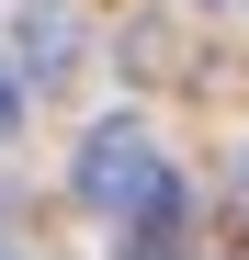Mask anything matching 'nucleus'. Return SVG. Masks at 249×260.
<instances>
[{
	"label": "nucleus",
	"instance_id": "nucleus-1",
	"mask_svg": "<svg viewBox=\"0 0 249 260\" xmlns=\"http://www.w3.org/2000/svg\"><path fill=\"white\" fill-rule=\"evenodd\" d=\"M68 181H79V204H91V215H136L159 181H170V158H159V136H147L136 113H102L91 136H79Z\"/></svg>",
	"mask_w": 249,
	"mask_h": 260
},
{
	"label": "nucleus",
	"instance_id": "nucleus-2",
	"mask_svg": "<svg viewBox=\"0 0 249 260\" xmlns=\"http://www.w3.org/2000/svg\"><path fill=\"white\" fill-rule=\"evenodd\" d=\"M68 68H79V12H68V0H34L23 34H12V79H23V91H57Z\"/></svg>",
	"mask_w": 249,
	"mask_h": 260
},
{
	"label": "nucleus",
	"instance_id": "nucleus-3",
	"mask_svg": "<svg viewBox=\"0 0 249 260\" xmlns=\"http://www.w3.org/2000/svg\"><path fill=\"white\" fill-rule=\"evenodd\" d=\"M124 260H193V192H181V170L124 215Z\"/></svg>",
	"mask_w": 249,
	"mask_h": 260
},
{
	"label": "nucleus",
	"instance_id": "nucleus-4",
	"mask_svg": "<svg viewBox=\"0 0 249 260\" xmlns=\"http://www.w3.org/2000/svg\"><path fill=\"white\" fill-rule=\"evenodd\" d=\"M12 124H23V79L0 68V136H12Z\"/></svg>",
	"mask_w": 249,
	"mask_h": 260
},
{
	"label": "nucleus",
	"instance_id": "nucleus-5",
	"mask_svg": "<svg viewBox=\"0 0 249 260\" xmlns=\"http://www.w3.org/2000/svg\"><path fill=\"white\" fill-rule=\"evenodd\" d=\"M215 12H238V0H215Z\"/></svg>",
	"mask_w": 249,
	"mask_h": 260
},
{
	"label": "nucleus",
	"instance_id": "nucleus-6",
	"mask_svg": "<svg viewBox=\"0 0 249 260\" xmlns=\"http://www.w3.org/2000/svg\"><path fill=\"white\" fill-rule=\"evenodd\" d=\"M0 260H12V249H0Z\"/></svg>",
	"mask_w": 249,
	"mask_h": 260
}]
</instances>
